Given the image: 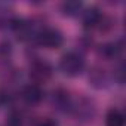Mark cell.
I'll use <instances>...</instances> for the list:
<instances>
[{
	"label": "cell",
	"instance_id": "3",
	"mask_svg": "<svg viewBox=\"0 0 126 126\" xmlns=\"http://www.w3.org/2000/svg\"><path fill=\"white\" fill-rule=\"evenodd\" d=\"M70 111L77 117V120L88 122V120H92L95 116V105L91 99L80 98L77 102H71Z\"/></svg>",
	"mask_w": 126,
	"mask_h": 126
},
{
	"label": "cell",
	"instance_id": "9",
	"mask_svg": "<svg viewBox=\"0 0 126 126\" xmlns=\"http://www.w3.org/2000/svg\"><path fill=\"white\" fill-rule=\"evenodd\" d=\"M122 50V45L117 43V42H110V43H105L99 47V55L107 58V59H113L116 58Z\"/></svg>",
	"mask_w": 126,
	"mask_h": 126
},
{
	"label": "cell",
	"instance_id": "8",
	"mask_svg": "<svg viewBox=\"0 0 126 126\" xmlns=\"http://www.w3.org/2000/svg\"><path fill=\"white\" fill-rule=\"evenodd\" d=\"M108 74L104 68H99V67H95L92 68L91 74H89V82L95 86V88H104L107 86L108 83Z\"/></svg>",
	"mask_w": 126,
	"mask_h": 126
},
{
	"label": "cell",
	"instance_id": "5",
	"mask_svg": "<svg viewBox=\"0 0 126 126\" xmlns=\"http://www.w3.org/2000/svg\"><path fill=\"white\" fill-rule=\"evenodd\" d=\"M50 102H52V105L56 110H59V111H67V110H70L73 101H71V98H70V95H68V92L65 89L58 88V89H55L52 92Z\"/></svg>",
	"mask_w": 126,
	"mask_h": 126
},
{
	"label": "cell",
	"instance_id": "7",
	"mask_svg": "<svg viewBox=\"0 0 126 126\" xmlns=\"http://www.w3.org/2000/svg\"><path fill=\"white\" fill-rule=\"evenodd\" d=\"M101 19H102V12H99L98 8H91L86 12H83V24L86 28H98Z\"/></svg>",
	"mask_w": 126,
	"mask_h": 126
},
{
	"label": "cell",
	"instance_id": "1",
	"mask_svg": "<svg viewBox=\"0 0 126 126\" xmlns=\"http://www.w3.org/2000/svg\"><path fill=\"white\" fill-rule=\"evenodd\" d=\"M85 68V59L77 52H67L59 59V70L65 76H77Z\"/></svg>",
	"mask_w": 126,
	"mask_h": 126
},
{
	"label": "cell",
	"instance_id": "10",
	"mask_svg": "<svg viewBox=\"0 0 126 126\" xmlns=\"http://www.w3.org/2000/svg\"><path fill=\"white\" fill-rule=\"evenodd\" d=\"M105 122H107V126H123L125 125V116H123V113L120 110L111 108L107 113Z\"/></svg>",
	"mask_w": 126,
	"mask_h": 126
},
{
	"label": "cell",
	"instance_id": "2",
	"mask_svg": "<svg viewBox=\"0 0 126 126\" xmlns=\"http://www.w3.org/2000/svg\"><path fill=\"white\" fill-rule=\"evenodd\" d=\"M39 43L46 49H58L64 43V36L56 28H43L37 34Z\"/></svg>",
	"mask_w": 126,
	"mask_h": 126
},
{
	"label": "cell",
	"instance_id": "13",
	"mask_svg": "<svg viewBox=\"0 0 126 126\" xmlns=\"http://www.w3.org/2000/svg\"><path fill=\"white\" fill-rule=\"evenodd\" d=\"M37 126H58V123L52 119H45V120H40L37 123Z\"/></svg>",
	"mask_w": 126,
	"mask_h": 126
},
{
	"label": "cell",
	"instance_id": "6",
	"mask_svg": "<svg viewBox=\"0 0 126 126\" xmlns=\"http://www.w3.org/2000/svg\"><path fill=\"white\" fill-rule=\"evenodd\" d=\"M43 95H45V94H43V89H42L37 83H30V85L24 86L22 94H21L22 99H24L27 104H30V105L39 104V102L43 99Z\"/></svg>",
	"mask_w": 126,
	"mask_h": 126
},
{
	"label": "cell",
	"instance_id": "12",
	"mask_svg": "<svg viewBox=\"0 0 126 126\" xmlns=\"http://www.w3.org/2000/svg\"><path fill=\"white\" fill-rule=\"evenodd\" d=\"M11 52H12V47H11V43L9 42H2V43H0V58L9 56Z\"/></svg>",
	"mask_w": 126,
	"mask_h": 126
},
{
	"label": "cell",
	"instance_id": "11",
	"mask_svg": "<svg viewBox=\"0 0 126 126\" xmlns=\"http://www.w3.org/2000/svg\"><path fill=\"white\" fill-rule=\"evenodd\" d=\"M64 15H68V16H74L80 12L82 9V3L80 2H64L61 6Z\"/></svg>",
	"mask_w": 126,
	"mask_h": 126
},
{
	"label": "cell",
	"instance_id": "4",
	"mask_svg": "<svg viewBox=\"0 0 126 126\" xmlns=\"http://www.w3.org/2000/svg\"><path fill=\"white\" fill-rule=\"evenodd\" d=\"M52 73L53 68L46 59H36L30 65V77L34 82H46L50 79Z\"/></svg>",
	"mask_w": 126,
	"mask_h": 126
}]
</instances>
